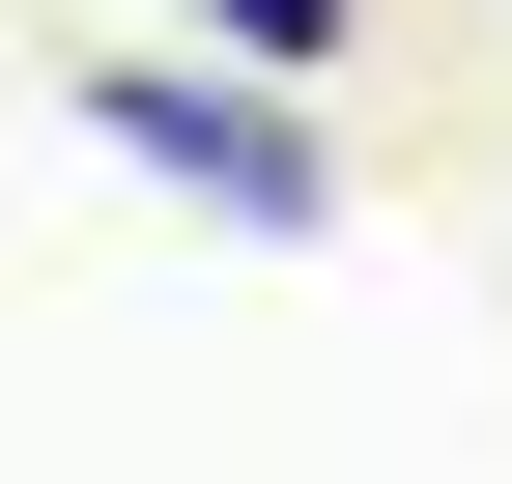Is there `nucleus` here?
I'll return each instance as SVG.
<instances>
[{
  "label": "nucleus",
  "instance_id": "nucleus-2",
  "mask_svg": "<svg viewBox=\"0 0 512 484\" xmlns=\"http://www.w3.org/2000/svg\"><path fill=\"white\" fill-rule=\"evenodd\" d=\"M200 29H228V57H342V0H200Z\"/></svg>",
  "mask_w": 512,
  "mask_h": 484
},
{
  "label": "nucleus",
  "instance_id": "nucleus-1",
  "mask_svg": "<svg viewBox=\"0 0 512 484\" xmlns=\"http://www.w3.org/2000/svg\"><path fill=\"white\" fill-rule=\"evenodd\" d=\"M86 114L143 171H200L228 228H342V171H313V114H256V86H171V57H86Z\"/></svg>",
  "mask_w": 512,
  "mask_h": 484
}]
</instances>
